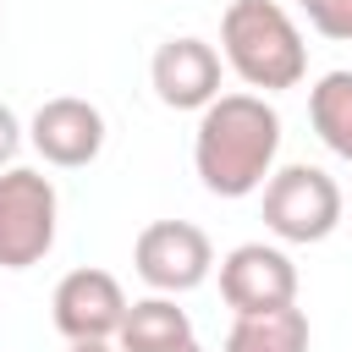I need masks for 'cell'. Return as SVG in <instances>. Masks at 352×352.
<instances>
[{
	"label": "cell",
	"instance_id": "obj_1",
	"mask_svg": "<svg viewBox=\"0 0 352 352\" xmlns=\"http://www.w3.org/2000/svg\"><path fill=\"white\" fill-rule=\"evenodd\" d=\"M280 154V116L264 94H214L198 110L192 170L214 198H248L270 182Z\"/></svg>",
	"mask_w": 352,
	"mask_h": 352
},
{
	"label": "cell",
	"instance_id": "obj_2",
	"mask_svg": "<svg viewBox=\"0 0 352 352\" xmlns=\"http://www.w3.org/2000/svg\"><path fill=\"white\" fill-rule=\"evenodd\" d=\"M220 60L258 94L297 88L308 77V44L286 6L275 0H231L220 16Z\"/></svg>",
	"mask_w": 352,
	"mask_h": 352
},
{
	"label": "cell",
	"instance_id": "obj_3",
	"mask_svg": "<svg viewBox=\"0 0 352 352\" xmlns=\"http://www.w3.org/2000/svg\"><path fill=\"white\" fill-rule=\"evenodd\" d=\"M55 220L60 198L55 182L33 165H6L0 170V270H33L55 248Z\"/></svg>",
	"mask_w": 352,
	"mask_h": 352
},
{
	"label": "cell",
	"instance_id": "obj_4",
	"mask_svg": "<svg viewBox=\"0 0 352 352\" xmlns=\"http://www.w3.org/2000/svg\"><path fill=\"white\" fill-rule=\"evenodd\" d=\"M264 226L280 242H324L341 226V187L319 165H280L264 182Z\"/></svg>",
	"mask_w": 352,
	"mask_h": 352
},
{
	"label": "cell",
	"instance_id": "obj_5",
	"mask_svg": "<svg viewBox=\"0 0 352 352\" xmlns=\"http://www.w3.org/2000/svg\"><path fill=\"white\" fill-rule=\"evenodd\" d=\"M132 270H138L154 292L176 297V292H192V286L209 280V270H214V242H209L204 226H192V220H148V226L138 231V242H132Z\"/></svg>",
	"mask_w": 352,
	"mask_h": 352
},
{
	"label": "cell",
	"instance_id": "obj_6",
	"mask_svg": "<svg viewBox=\"0 0 352 352\" xmlns=\"http://www.w3.org/2000/svg\"><path fill=\"white\" fill-rule=\"evenodd\" d=\"M220 297L231 314H270L297 302V264L275 242H242L220 258Z\"/></svg>",
	"mask_w": 352,
	"mask_h": 352
},
{
	"label": "cell",
	"instance_id": "obj_7",
	"mask_svg": "<svg viewBox=\"0 0 352 352\" xmlns=\"http://www.w3.org/2000/svg\"><path fill=\"white\" fill-rule=\"evenodd\" d=\"M28 143L38 148L44 165H55V170H82V165H94L99 148H104V116H99V104L77 99V94H55V99H44V104L33 110Z\"/></svg>",
	"mask_w": 352,
	"mask_h": 352
},
{
	"label": "cell",
	"instance_id": "obj_8",
	"mask_svg": "<svg viewBox=\"0 0 352 352\" xmlns=\"http://www.w3.org/2000/svg\"><path fill=\"white\" fill-rule=\"evenodd\" d=\"M50 319L66 341H116L121 319H126V292L110 270H72L60 275L55 297H50Z\"/></svg>",
	"mask_w": 352,
	"mask_h": 352
},
{
	"label": "cell",
	"instance_id": "obj_9",
	"mask_svg": "<svg viewBox=\"0 0 352 352\" xmlns=\"http://www.w3.org/2000/svg\"><path fill=\"white\" fill-rule=\"evenodd\" d=\"M148 82H154L165 110H204L220 94V50L192 38V33L165 38L148 60Z\"/></svg>",
	"mask_w": 352,
	"mask_h": 352
},
{
	"label": "cell",
	"instance_id": "obj_10",
	"mask_svg": "<svg viewBox=\"0 0 352 352\" xmlns=\"http://www.w3.org/2000/svg\"><path fill=\"white\" fill-rule=\"evenodd\" d=\"M187 341H192V319L165 292L126 302V319L116 330V352H182Z\"/></svg>",
	"mask_w": 352,
	"mask_h": 352
},
{
	"label": "cell",
	"instance_id": "obj_11",
	"mask_svg": "<svg viewBox=\"0 0 352 352\" xmlns=\"http://www.w3.org/2000/svg\"><path fill=\"white\" fill-rule=\"evenodd\" d=\"M220 352H308V314L297 302L270 314H236Z\"/></svg>",
	"mask_w": 352,
	"mask_h": 352
},
{
	"label": "cell",
	"instance_id": "obj_12",
	"mask_svg": "<svg viewBox=\"0 0 352 352\" xmlns=\"http://www.w3.org/2000/svg\"><path fill=\"white\" fill-rule=\"evenodd\" d=\"M308 121L319 143L352 165V72H324L308 88Z\"/></svg>",
	"mask_w": 352,
	"mask_h": 352
},
{
	"label": "cell",
	"instance_id": "obj_13",
	"mask_svg": "<svg viewBox=\"0 0 352 352\" xmlns=\"http://www.w3.org/2000/svg\"><path fill=\"white\" fill-rule=\"evenodd\" d=\"M297 11L308 16V28L319 38L352 44V0H297Z\"/></svg>",
	"mask_w": 352,
	"mask_h": 352
},
{
	"label": "cell",
	"instance_id": "obj_14",
	"mask_svg": "<svg viewBox=\"0 0 352 352\" xmlns=\"http://www.w3.org/2000/svg\"><path fill=\"white\" fill-rule=\"evenodd\" d=\"M16 148H22V121H16L11 104H0V170L16 160Z\"/></svg>",
	"mask_w": 352,
	"mask_h": 352
},
{
	"label": "cell",
	"instance_id": "obj_15",
	"mask_svg": "<svg viewBox=\"0 0 352 352\" xmlns=\"http://www.w3.org/2000/svg\"><path fill=\"white\" fill-rule=\"evenodd\" d=\"M66 352H116V346H110V341H72Z\"/></svg>",
	"mask_w": 352,
	"mask_h": 352
},
{
	"label": "cell",
	"instance_id": "obj_16",
	"mask_svg": "<svg viewBox=\"0 0 352 352\" xmlns=\"http://www.w3.org/2000/svg\"><path fill=\"white\" fill-rule=\"evenodd\" d=\"M182 352H204V346H198V341H187V346H182Z\"/></svg>",
	"mask_w": 352,
	"mask_h": 352
}]
</instances>
